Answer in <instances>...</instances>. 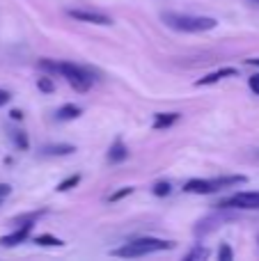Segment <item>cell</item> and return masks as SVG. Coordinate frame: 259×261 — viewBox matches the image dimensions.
<instances>
[{
	"mask_svg": "<svg viewBox=\"0 0 259 261\" xmlns=\"http://www.w3.org/2000/svg\"><path fill=\"white\" fill-rule=\"evenodd\" d=\"M37 90L44 92V94H50V92H55V83H53V78H48V76L37 78Z\"/></svg>",
	"mask_w": 259,
	"mask_h": 261,
	"instance_id": "16",
	"label": "cell"
},
{
	"mask_svg": "<svg viewBox=\"0 0 259 261\" xmlns=\"http://www.w3.org/2000/svg\"><path fill=\"white\" fill-rule=\"evenodd\" d=\"M172 248H174L172 241L145 236V239H136V241H131V243L122 245V248L113 250V254L115 257H124V259H138V257H147V254L163 252V250H172Z\"/></svg>",
	"mask_w": 259,
	"mask_h": 261,
	"instance_id": "2",
	"label": "cell"
},
{
	"mask_svg": "<svg viewBox=\"0 0 259 261\" xmlns=\"http://www.w3.org/2000/svg\"><path fill=\"white\" fill-rule=\"evenodd\" d=\"M246 64H248V67H257L259 69V58H248Z\"/></svg>",
	"mask_w": 259,
	"mask_h": 261,
	"instance_id": "27",
	"label": "cell"
},
{
	"mask_svg": "<svg viewBox=\"0 0 259 261\" xmlns=\"http://www.w3.org/2000/svg\"><path fill=\"white\" fill-rule=\"evenodd\" d=\"M126 158H128L126 144H124L122 140H115V142L110 144V149H108V163H113V165H119V163H124Z\"/></svg>",
	"mask_w": 259,
	"mask_h": 261,
	"instance_id": "10",
	"label": "cell"
},
{
	"mask_svg": "<svg viewBox=\"0 0 259 261\" xmlns=\"http://www.w3.org/2000/svg\"><path fill=\"white\" fill-rule=\"evenodd\" d=\"M206 257H209V250L202 248V245H197V248H193L191 252L186 254V261H202V259H206Z\"/></svg>",
	"mask_w": 259,
	"mask_h": 261,
	"instance_id": "17",
	"label": "cell"
},
{
	"mask_svg": "<svg viewBox=\"0 0 259 261\" xmlns=\"http://www.w3.org/2000/svg\"><path fill=\"white\" fill-rule=\"evenodd\" d=\"M73 151H76L73 144H48V147H44V156H69Z\"/></svg>",
	"mask_w": 259,
	"mask_h": 261,
	"instance_id": "13",
	"label": "cell"
},
{
	"mask_svg": "<svg viewBox=\"0 0 259 261\" xmlns=\"http://www.w3.org/2000/svg\"><path fill=\"white\" fill-rule=\"evenodd\" d=\"M250 3H257V5H259V0H250Z\"/></svg>",
	"mask_w": 259,
	"mask_h": 261,
	"instance_id": "28",
	"label": "cell"
},
{
	"mask_svg": "<svg viewBox=\"0 0 259 261\" xmlns=\"http://www.w3.org/2000/svg\"><path fill=\"white\" fill-rule=\"evenodd\" d=\"M246 181H248V176H243V174H225V176H216V179H191L184 184V193L211 195V193H218V190L229 188V186L246 184Z\"/></svg>",
	"mask_w": 259,
	"mask_h": 261,
	"instance_id": "3",
	"label": "cell"
},
{
	"mask_svg": "<svg viewBox=\"0 0 259 261\" xmlns=\"http://www.w3.org/2000/svg\"><path fill=\"white\" fill-rule=\"evenodd\" d=\"M237 69L234 67H225V69H218V71H214V73H209V76H204V78H200V81H195V87H204V85H214V83H218V81H223V78H232V76H237Z\"/></svg>",
	"mask_w": 259,
	"mask_h": 261,
	"instance_id": "9",
	"label": "cell"
},
{
	"mask_svg": "<svg viewBox=\"0 0 259 261\" xmlns=\"http://www.w3.org/2000/svg\"><path fill=\"white\" fill-rule=\"evenodd\" d=\"M161 18H163L165 25L177 32H209L218 28V21L214 16H193V14L163 12Z\"/></svg>",
	"mask_w": 259,
	"mask_h": 261,
	"instance_id": "1",
	"label": "cell"
},
{
	"mask_svg": "<svg viewBox=\"0 0 259 261\" xmlns=\"http://www.w3.org/2000/svg\"><path fill=\"white\" fill-rule=\"evenodd\" d=\"M218 259H220V261H232V259H234V252H232V248H229L227 243H223V245L218 248Z\"/></svg>",
	"mask_w": 259,
	"mask_h": 261,
	"instance_id": "21",
	"label": "cell"
},
{
	"mask_svg": "<svg viewBox=\"0 0 259 261\" xmlns=\"http://www.w3.org/2000/svg\"><path fill=\"white\" fill-rule=\"evenodd\" d=\"M78 184H81V174H71V176H67L64 181H60V184H58V193H67V190L76 188Z\"/></svg>",
	"mask_w": 259,
	"mask_h": 261,
	"instance_id": "15",
	"label": "cell"
},
{
	"mask_svg": "<svg viewBox=\"0 0 259 261\" xmlns=\"http://www.w3.org/2000/svg\"><path fill=\"white\" fill-rule=\"evenodd\" d=\"M133 193V188L128 186V188H122V190H117L115 195H110V202H117V199H122V197H126V195H131Z\"/></svg>",
	"mask_w": 259,
	"mask_h": 261,
	"instance_id": "22",
	"label": "cell"
},
{
	"mask_svg": "<svg viewBox=\"0 0 259 261\" xmlns=\"http://www.w3.org/2000/svg\"><path fill=\"white\" fill-rule=\"evenodd\" d=\"M151 193H154L156 197H168V195L172 193V186H170L168 181H159V184L151 188Z\"/></svg>",
	"mask_w": 259,
	"mask_h": 261,
	"instance_id": "18",
	"label": "cell"
},
{
	"mask_svg": "<svg viewBox=\"0 0 259 261\" xmlns=\"http://www.w3.org/2000/svg\"><path fill=\"white\" fill-rule=\"evenodd\" d=\"M39 69H44V71H48V73H60V62H53V60H39Z\"/></svg>",
	"mask_w": 259,
	"mask_h": 261,
	"instance_id": "19",
	"label": "cell"
},
{
	"mask_svg": "<svg viewBox=\"0 0 259 261\" xmlns=\"http://www.w3.org/2000/svg\"><path fill=\"white\" fill-rule=\"evenodd\" d=\"M35 243L41 245V248H60V245H64V241H60L58 236H50V234H39L35 236Z\"/></svg>",
	"mask_w": 259,
	"mask_h": 261,
	"instance_id": "14",
	"label": "cell"
},
{
	"mask_svg": "<svg viewBox=\"0 0 259 261\" xmlns=\"http://www.w3.org/2000/svg\"><path fill=\"white\" fill-rule=\"evenodd\" d=\"M81 115H83V108H81V106L64 103L62 108H58V113H55V119H58V122H71V119H78Z\"/></svg>",
	"mask_w": 259,
	"mask_h": 261,
	"instance_id": "11",
	"label": "cell"
},
{
	"mask_svg": "<svg viewBox=\"0 0 259 261\" xmlns=\"http://www.w3.org/2000/svg\"><path fill=\"white\" fill-rule=\"evenodd\" d=\"M30 229H32V222H28V225H21L16 231L3 236V239H0V245H3V248H14V245H21L23 241L30 236Z\"/></svg>",
	"mask_w": 259,
	"mask_h": 261,
	"instance_id": "8",
	"label": "cell"
},
{
	"mask_svg": "<svg viewBox=\"0 0 259 261\" xmlns=\"http://www.w3.org/2000/svg\"><path fill=\"white\" fill-rule=\"evenodd\" d=\"M12 138H14V144H16L18 149H28V135L23 133V130H14Z\"/></svg>",
	"mask_w": 259,
	"mask_h": 261,
	"instance_id": "20",
	"label": "cell"
},
{
	"mask_svg": "<svg viewBox=\"0 0 259 261\" xmlns=\"http://www.w3.org/2000/svg\"><path fill=\"white\" fill-rule=\"evenodd\" d=\"M60 76L67 78V83L76 92H87L92 85V73L71 62H60Z\"/></svg>",
	"mask_w": 259,
	"mask_h": 261,
	"instance_id": "4",
	"label": "cell"
},
{
	"mask_svg": "<svg viewBox=\"0 0 259 261\" xmlns=\"http://www.w3.org/2000/svg\"><path fill=\"white\" fill-rule=\"evenodd\" d=\"M9 117L16 119V122H21V119H23V113H21V110H12V113H9Z\"/></svg>",
	"mask_w": 259,
	"mask_h": 261,
	"instance_id": "26",
	"label": "cell"
},
{
	"mask_svg": "<svg viewBox=\"0 0 259 261\" xmlns=\"http://www.w3.org/2000/svg\"><path fill=\"white\" fill-rule=\"evenodd\" d=\"M248 85H250V90L259 96V73H252V76L248 78Z\"/></svg>",
	"mask_w": 259,
	"mask_h": 261,
	"instance_id": "23",
	"label": "cell"
},
{
	"mask_svg": "<svg viewBox=\"0 0 259 261\" xmlns=\"http://www.w3.org/2000/svg\"><path fill=\"white\" fill-rule=\"evenodd\" d=\"M9 193H12V186H9V184H0V199L7 197Z\"/></svg>",
	"mask_w": 259,
	"mask_h": 261,
	"instance_id": "25",
	"label": "cell"
},
{
	"mask_svg": "<svg viewBox=\"0 0 259 261\" xmlns=\"http://www.w3.org/2000/svg\"><path fill=\"white\" fill-rule=\"evenodd\" d=\"M218 208H243V211H259V190H243L229 195L216 204Z\"/></svg>",
	"mask_w": 259,
	"mask_h": 261,
	"instance_id": "5",
	"label": "cell"
},
{
	"mask_svg": "<svg viewBox=\"0 0 259 261\" xmlns=\"http://www.w3.org/2000/svg\"><path fill=\"white\" fill-rule=\"evenodd\" d=\"M177 122H179V113H159V115H154V128L156 130L170 128Z\"/></svg>",
	"mask_w": 259,
	"mask_h": 261,
	"instance_id": "12",
	"label": "cell"
},
{
	"mask_svg": "<svg viewBox=\"0 0 259 261\" xmlns=\"http://www.w3.org/2000/svg\"><path fill=\"white\" fill-rule=\"evenodd\" d=\"M67 14L76 21H83V23H92V25H110L113 18L106 16L101 12H90V9H67Z\"/></svg>",
	"mask_w": 259,
	"mask_h": 261,
	"instance_id": "6",
	"label": "cell"
},
{
	"mask_svg": "<svg viewBox=\"0 0 259 261\" xmlns=\"http://www.w3.org/2000/svg\"><path fill=\"white\" fill-rule=\"evenodd\" d=\"M9 99H12V94H9L7 90H0V106H7Z\"/></svg>",
	"mask_w": 259,
	"mask_h": 261,
	"instance_id": "24",
	"label": "cell"
},
{
	"mask_svg": "<svg viewBox=\"0 0 259 261\" xmlns=\"http://www.w3.org/2000/svg\"><path fill=\"white\" fill-rule=\"evenodd\" d=\"M227 208H220V213H216V216H209V218H204V220H200V225L195 227V234L200 236V234H209L211 229H216V227H223V222H227V220H232V216L229 213H225Z\"/></svg>",
	"mask_w": 259,
	"mask_h": 261,
	"instance_id": "7",
	"label": "cell"
}]
</instances>
